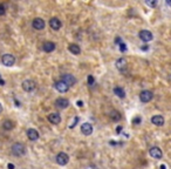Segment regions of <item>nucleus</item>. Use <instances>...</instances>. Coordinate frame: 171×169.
Returning <instances> with one entry per match:
<instances>
[{"label":"nucleus","mask_w":171,"mask_h":169,"mask_svg":"<svg viewBox=\"0 0 171 169\" xmlns=\"http://www.w3.org/2000/svg\"><path fill=\"white\" fill-rule=\"evenodd\" d=\"M11 150H12V154L14 156H22L26 153V147L21 142H15V143L12 144Z\"/></svg>","instance_id":"nucleus-1"},{"label":"nucleus","mask_w":171,"mask_h":169,"mask_svg":"<svg viewBox=\"0 0 171 169\" xmlns=\"http://www.w3.org/2000/svg\"><path fill=\"white\" fill-rule=\"evenodd\" d=\"M21 86H22V89H24L25 92L30 93V92H33V90L35 89L36 84H35L33 80H29V79H27V80H24V81H22Z\"/></svg>","instance_id":"nucleus-2"},{"label":"nucleus","mask_w":171,"mask_h":169,"mask_svg":"<svg viewBox=\"0 0 171 169\" xmlns=\"http://www.w3.org/2000/svg\"><path fill=\"white\" fill-rule=\"evenodd\" d=\"M57 165H60V166H66L68 162H69V156L68 154H66V153H63V152H61V153H59L57 155Z\"/></svg>","instance_id":"nucleus-3"},{"label":"nucleus","mask_w":171,"mask_h":169,"mask_svg":"<svg viewBox=\"0 0 171 169\" xmlns=\"http://www.w3.org/2000/svg\"><path fill=\"white\" fill-rule=\"evenodd\" d=\"M1 61H2V64L5 65V66H7V67H11V66H13L15 62V58L12 54H4L2 58H1Z\"/></svg>","instance_id":"nucleus-4"},{"label":"nucleus","mask_w":171,"mask_h":169,"mask_svg":"<svg viewBox=\"0 0 171 169\" xmlns=\"http://www.w3.org/2000/svg\"><path fill=\"white\" fill-rule=\"evenodd\" d=\"M138 37H140V39L144 42H149L152 40V33L149 32V31H146V29L141 31V32L138 33Z\"/></svg>","instance_id":"nucleus-5"},{"label":"nucleus","mask_w":171,"mask_h":169,"mask_svg":"<svg viewBox=\"0 0 171 169\" xmlns=\"http://www.w3.org/2000/svg\"><path fill=\"white\" fill-rule=\"evenodd\" d=\"M54 87H55V89H57V92H60V93H66V92H68V89H69V86L65 84L62 80L57 81V82L54 84Z\"/></svg>","instance_id":"nucleus-6"},{"label":"nucleus","mask_w":171,"mask_h":169,"mask_svg":"<svg viewBox=\"0 0 171 169\" xmlns=\"http://www.w3.org/2000/svg\"><path fill=\"white\" fill-rule=\"evenodd\" d=\"M152 98H154V94L150 90H143V92H141V94H140V100L142 102H149V101L152 100Z\"/></svg>","instance_id":"nucleus-7"},{"label":"nucleus","mask_w":171,"mask_h":169,"mask_svg":"<svg viewBox=\"0 0 171 169\" xmlns=\"http://www.w3.org/2000/svg\"><path fill=\"white\" fill-rule=\"evenodd\" d=\"M32 26L36 31H42L43 28H45V21H43L41 18H35L33 20V22H32Z\"/></svg>","instance_id":"nucleus-8"},{"label":"nucleus","mask_w":171,"mask_h":169,"mask_svg":"<svg viewBox=\"0 0 171 169\" xmlns=\"http://www.w3.org/2000/svg\"><path fill=\"white\" fill-rule=\"evenodd\" d=\"M55 106L60 109H65L69 106V101L65 98H59L55 100Z\"/></svg>","instance_id":"nucleus-9"},{"label":"nucleus","mask_w":171,"mask_h":169,"mask_svg":"<svg viewBox=\"0 0 171 169\" xmlns=\"http://www.w3.org/2000/svg\"><path fill=\"white\" fill-rule=\"evenodd\" d=\"M115 66H116V68L118 70H124L127 68V66H128V61L124 59V58H120V59H117L116 60V64H115Z\"/></svg>","instance_id":"nucleus-10"},{"label":"nucleus","mask_w":171,"mask_h":169,"mask_svg":"<svg viewBox=\"0 0 171 169\" xmlns=\"http://www.w3.org/2000/svg\"><path fill=\"white\" fill-rule=\"evenodd\" d=\"M61 80L66 84H68L69 87H71V86H74V84H76V79H75L71 74H65V75H62V79H61Z\"/></svg>","instance_id":"nucleus-11"},{"label":"nucleus","mask_w":171,"mask_h":169,"mask_svg":"<svg viewBox=\"0 0 171 169\" xmlns=\"http://www.w3.org/2000/svg\"><path fill=\"white\" fill-rule=\"evenodd\" d=\"M48 121L53 125H59L61 122V116L59 113H51L48 115Z\"/></svg>","instance_id":"nucleus-12"},{"label":"nucleus","mask_w":171,"mask_h":169,"mask_svg":"<svg viewBox=\"0 0 171 169\" xmlns=\"http://www.w3.org/2000/svg\"><path fill=\"white\" fill-rule=\"evenodd\" d=\"M149 154H150V156H152L154 159H162V156H163L162 150H161L158 147H152V148H150Z\"/></svg>","instance_id":"nucleus-13"},{"label":"nucleus","mask_w":171,"mask_h":169,"mask_svg":"<svg viewBox=\"0 0 171 169\" xmlns=\"http://www.w3.org/2000/svg\"><path fill=\"white\" fill-rule=\"evenodd\" d=\"M27 138L30 141H36L39 139V132L36 129H33V128H29L27 130Z\"/></svg>","instance_id":"nucleus-14"},{"label":"nucleus","mask_w":171,"mask_h":169,"mask_svg":"<svg viewBox=\"0 0 171 169\" xmlns=\"http://www.w3.org/2000/svg\"><path fill=\"white\" fill-rule=\"evenodd\" d=\"M49 26H51V28H53L54 31H59L61 28V26H62V24H61V21L57 18H52L49 20Z\"/></svg>","instance_id":"nucleus-15"},{"label":"nucleus","mask_w":171,"mask_h":169,"mask_svg":"<svg viewBox=\"0 0 171 169\" xmlns=\"http://www.w3.org/2000/svg\"><path fill=\"white\" fill-rule=\"evenodd\" d=\"M81 132H82V134L83 135H90L91 133H93V126L90 125V123H88V122H86L83 123L82 126H81Z\"/></svg>","instance_id":"nucleus-16"},{"label":"nucleus","mask_w":171,"mask_h":169,"mask_svg":"<svg viewBox=\"0 0 171 169\" xmlns=\"http://www.w3.org/2000/svg\"><path fill=\"white\" fill-rule=\"evenodd\" d=\"M151 122H152L155 126L161 127L164 125L165 121H164V117H163V116H161V115H155V116L151 117Z\"/></svg>","instance_id":"nucleus-17"},{"label":"nucleus","mask_w":171,"mask_h":169,"mask_svg":"<svg viewBox=\"0 0 171 169\" xmlns=\"http://www.w3.org/2000/svg\"><path fill=\"white\" fill-rule=\"evenodd\" d=\"M55 49V43L52 41H46L43 43V51L46 52V53H51V52H53Z\"/></svg>","instance_id":"nucleus-18"},{"label":"nucleus","mask_w":171,"mask_h":169,"mask_svg":"<svg viewBox=\"0 0 171 169\" xmlns=\"http://www.w3.org/2000/svg\"><path fill=\"white\" fill-rule=\"evenodd\" d=\"M68 49H69V52L73 53V54H75V55H77V54H80L81 53V48L79 47V45H76V43H71L69 45V47H68Z\"/></svg>","instance_id":"nucleus-19"},{"label":"nucleus","mask_w":171,"mask_h":169,"mask_svg":"<svg viewBox=\"0 0 171 169\" xmlns=\"http://www.w3.org/2000/svg\"><path fill=\"white\" fill-rule=\"evenodd\" d=\"M14 122L12 121V120H5L4 122H2V128L5 129V130H12L13 128H14Z\"/></svg>","instance_id":"nucleus-20"},{"label":"nucleus","mask_w":171,"mask_h":169,"mask_svg":"<svg viewBox=\"0 0 171 169\" xmlns=\"http://www.w3.org/2000/svg\"><path fill=\"white\" fill-rule=\"evenodd\" d=\"M109 116H110V119L114 121V122H118L120 120H121V113H118L117 111H112V112L109 113Z\"/></svg>","instance_id":"nucleus-21"},{"label":"nucleus","mask_w":171,"mask_h":169,"mask_svg":"<svg viewBox=\"0 0 171 169\" xmlns=\"http://www.w3.org/2000/svg\"><path fill=\"white\" fill-rule=\"evenodd\" d=\"M114 93L118 96V98H121V99L126 98V92H124V89H123V88H121V87H115Z\"/></svg>","instance_id":"nucleus-22"},{"label":"nucleus","mask_w":171,"mask_h":169,"mask_svg":"<svg viewBox=\"0 0 171 169\" xmlns=\"http://www.w3.org/2000/svg\"><path fill=\"white\" fill-rule=\"evenodd\" d=\"M145 4H146V5H149L150 7H155V6L157 5V1L156 0H146V1H145Z\"/></svg>","instance_id":"nucleus-23"},{"label":"nucleus","mask_w":171,"mask_h":169,"mask_svg":"<svg viewBox=\"0 0 171 169\" xmlns=\"http://www.w3.org/2000/svg\"><path fill=\"white\" fill-rule=\"evenodd\" d=\"M94 82H95V79H94V76L93 75H88V84H94Z\"/></svg>","instance_id":"nucleus-24"},{"label":"nucleus","mask_w":171,"mask_h":169,"mask_svg":"<svg viewBox=\"0 0 171 169\" xmlns=\"http://www.w3.org/2000/svg\"><path fill=\"white\" fill-rule=\"evenodd\" d=\"M6 13V8H5V6L2 5V4H0V16L1 15H5Z\"/></svg>","instance_id":"nucleus-25"},{"label":"nucleus","mask_w":171,"mask_h":169,"mask_svg":"<svg viewBox=\"0 0 171 169\" xmlns=\"http://www.w3.org/2000/svg\"><path fill=\"white\" fill-rule=\"evenodd\" d=\"M118 46H120V51H121V52H126V51H127V45H126V43L122 42V43L118 45Z\"/></svg>","instance_id":"nucleus-26"},{"label":"nucleus","mask_w":171,"mask_h":169,"mask_svg":"<svg viewBox=\"0 0 171 169\" xmlns=\"http://www.w3.org/2000/svg\"><path fill=\"white\" fill-rule=\"evenodd\" d=\"M132 122H134V125H140V123H141V117H140V116H136V117L132 120Z\"/></svg>","instance_id":"nucleus-27"},{"label":"nucleus","mask_w":171,"mask_h":169,"mask_svg":"<svg viewBox=\"0 0 171 169\" xmlns=\"http://www.w3.org/2000/svg\"><path fill=\"white\" fill-rule=\"evenodd\" d=\"M77 121H79V117H75L74 119V121H73V123H71V126H69V128H73V127L76 126V123H77Z\"/></svg>","instance_id":"nucleus-28"},{"label":"nucleus","mask_w":171,"mask_h":169,"mask_svg":"<svg viewBox=\"0 0 171 169\" xmlns=\"http://www.w3.org/2000/svg\"><path fill=\"white\" fill-rule=\"evenodd\" d=\"M115 42H116V43H118V45H121V43H122V39H121L120 37H116V39H115Z\"/></svg>","instance_id":"nucleus-29"},{"label":"nucleus","mask_w":171,"mask_h":169,"mask_svg":"<svg viewBox=\"0 0 171 169\" xmlns=\"http://www.w3.org/2000/svg\"><path fill=\"white\" fill-rule=\"evenodd\" d=\"M141 48H142V51H148V49H149V46H146V45H143Z\"/></svg>","instance_id":"nucleus-30"},{"label":"nucleus","mask_w":171,"mask_h":169,"mask_svg":"<svg viewBox=\"0 0 171 169\" xmlns=\"http://www.w3.org/2000/svg\"><path fill=\"white\" fill-rule=\"evenodd\" d=\"M7 168H8V169H14V165L8 163V165H7Z\"/></svg>","instance_id":"nucleus-31"},{"label":"nucleus","mask_w":171,"mask_h":169,"mask_svg":"<svg viewBox=\"0 0 171 169\" xmlns=\"http://www.w3.org/2000/svg\"><path fill=\"white\" fill-rule=\"evenodd\" d=\"M77 106H79V107H82V106H83V102H82L81 100H79V101H77Z\"/></svg>","instance_id":"nucleus-32"},{"label":"nucleus","mask_w":171,"mask_h":169,"mask_svg":"<svg viewBox=\"0 0 171 169\" xmlns=\"http://www.w3.org/2000/svg\"><path fill=\"white\" fill-rule=\"evenodd\" d=\"M121 130H122V127L121 126H118L116 128V133H121Z\"/></svg>","instance_id":"nucleus-33"},{"label":"nucleus","mask_w":171,"mask_h":169,"mask_svg":"<svg viewBox=\"0 0 171 169\" xmlns=\"http://www.w3.org/2000/svg\"><path fill=\"white\" fill-rule=\"evenodd\" d=\"M4 84H5V81L2 79H0V86H4Z\"/></svg>","instance_id":"nucleus-34"},{"label":"nucleus","mask_w":171,"mask_h":169,"mask_svg":"<svg viewBox=\"0 0 171 169\" xmlns=\"http://www.w3.org/2000/svg\"><path fill=\"white\" fill-rule=\"evenodd\" d=\"M159 168H161V169H167V167H165V166H164V165H162V166H161V167H159Z\"/></svg>","instance_id":"nucleus-35"},{"label":"nucleus","mask_w":171,"mask_h":169,"mask_svg":"<svg viewBox=\"0 0 171 169\" xmlns=\"http://www.w3.org/2000/svg\"><path fill=\"white\" fill-rule=\"evenodd\" d=\"M2 109H4V108H2V105L0 103V113H2Z\"/></svg>","instance_id":"nucleus-36"},{"label":"nucleus","mask_w":171,"mask_h":169,"mask_svg":"<svg viewBox=\"0 0 171 169\" xmlns=\"http://www.w3.org/2000/svg\"><path fill=\"white\" fill-rule=\"evenodd\" d=\"M167 2H168V5H170V6H171V1H170V0H168Z\"/></svg>","instance_id":"nucleus-37"},{"label":"nucleus","mask_w":171,"mask_h":169,"mask_svg":"<svg viewBox=\"0 0 171 169\" xmlns=\"http://www.w3.org/2000/svg\"><path fill=\"white\" fill-rule=\"evenodd\" d=\"M0 79H1V75H0Z\"/></svg>","instance_id":"nucleus-38"}]
</instances>
